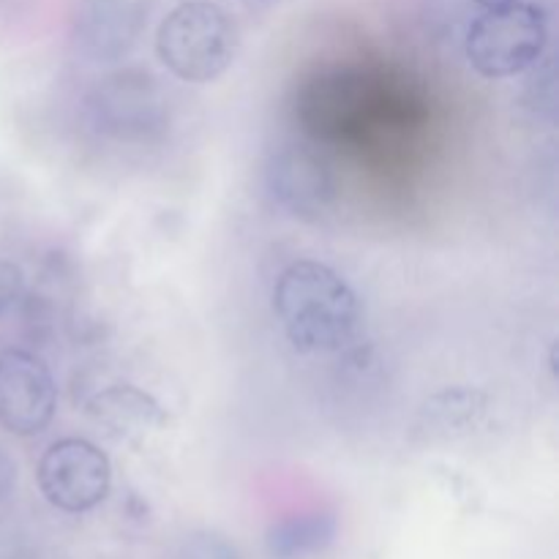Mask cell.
<instances>
[{"label": "cell", "instance_id": "7a4b0ae2", "mask_svg": "<svg viewBox=\"0 0 559 559\" xmlns=\"http://www.w3.org/2000/svg\"><path fill=\"white\" fill-rule=\"evenodd\" d=\"M238 25L222 5L189 0L169 11L156 33L162 63L183 82H213L235 63Z\"/></svg>", "mask_w": 559, "mask_h": 559}, {"label": "cell", "instance_id": "ba28073f", "mask_svg": "<svg viewBox=\"0 0 559 559\" xmlns=\"http://www.w3.org/2000/svg\"><path fill=\"white\" fill-rule=\"evenodd\" d=\"M85 413L91 415L93 424L107 429V435L115 437V440L142 437L145 431L158 429L167 420L162 404L151 393L140 391L134 385H112L107 391L96 393L87 402Z\"/></svg>", "mask_w": 559, "mask_h": 559}, {"label": "cell", "instance_id": "5b68a950", "mask_svg": "<svg viewBox=\"0 0 559 559\" xmlns=\"http://www.w3.org/2000/svg\"><path fill=\"white\" fill-rule=\"evenodd\" d=\"M58 388L52 371L25 349L0 353V429L14 437H36L52 424Z\"/></svg>", "mask_w": 559, "mask_h": 559}, {"label": "cell", "instance_id": "8992f818", "mask_svg": "<svg viewBox=\"0 0 559 559\" xmlns=\"http://www.w3.org/2000/svg\"><path fill=\"white\" fill-rule=\"evenodd\" d=\"M265 180L273 200L298 218H320L336 200L331 167L306 145L278 147L267 164Z\"/></svg>", "mask_w": 559, "mask_h": 559}, {"label": "cell", "instance_id": "52a82bcc", "mask_svg": "<svg viewBox=\"0 0 559 559\" xmlns=\"http://www.w3.org/2000/svg\"><path fill=\"white\" fill-rule=\"evenodd\" d=\"M147 22L145 0H80L71 22L76 49L93 60H118L140 41Z\"/></svg>", "mask_w": 559, "mask_h": 559}, {"label": "cell", "instance_id": "30bf717a", "mask_svg": "<svg viewBox=\"0 0 559 559\" xmlns=\"http://www.w3.org/2000/svg\"><path fill=\"white\" fill-rule=\"evenodd\" d=\"M173 559H240V555L224 535L213 530H197L175 546Z\"/></svg>", "mask_w": 559, "mask_h": 559}, {"label": "cell", "instance_id": "7c38bea8", "mask_svg": "<svg viewBox=\"0 0 559 559\" xmlns=\"http://www.w3.org/2000/svg\"><path fill=\"white\" fill-rule=\"evenodd\" d=\"M475 3H478L480 9H502V5H511L516 3V0H475Z\"/></svg>", "mask_w": 559, "mask_h": 559}, {"label": "cell", "instance_id": "3957f363", "mask_svg": "<svg viewBox=\"0 0 559 559\" xmlns=\"http://www.w3.org/2000/svg\"><path fill=\"white\" fill-rule=\"evenodd\" d=\"M549 41L546 11L516 0L502 9H484L469 25L467 58L486 80H506L527 71Z\"/></svg>", "mask_w": 559, "mask_h": 559}, {"label": "cell", "instance_id": "9c48e42d", "mask_svg": "<svg viewBox=\"0 0 559 559\" xmlns=\"http://www.w3.org/2000/svg\"><path fill=\"white\" fill-rule=\"evenodd\" d=\"M338 522L333 513H300L267 530V557L271 559H309L322 555L336 540Z\"/></svg>", "mask_w": 559, "mask_h": 559}, {"label": "cell", "instance_id": "277c9868", "mask_svg": "<svg viewBox=\"0 0 559 559\" xmlns=\"http://www.w3.org/2000/svg\"><path fill=\"white\" fill-rule=\"evenodd\" d=\"M44 500L63 513H87L102 506L112 486L107 453L91 440L66 437L44 451L36 469Z\"/></svg>", "mask_w": 559, "mask_h": 559}, {"label": "cell", "instance_id": "6da1fadb", "mask_svg": "<svg viewBox=\"0 0 559 559\" xmlns=\"http://www.w3.org/2000/svg\"><path fill=\"white\" fill-rule=\"evenodd\" d=\"M273 309L298 353H342L360 331L364 309L355 289L317 260L287 265L273 287Z\"/></svg>", "mask_w": 559, "mask_h": 559}, {"label": "cell", "instance_id": "8fae6325", "mask_svg": "<svg viewBox=\"0 0 559 559\" xmlns=\"http://www.w3.org/2000/svg\"><path fill=\"white\" fill-rule=\"evenodd\" d=\"M22 295H25V273L14 262L0 260V317L14 309Z\"/></svg>", "mask_w": 559, "mask_h": 559}]
</instances>
